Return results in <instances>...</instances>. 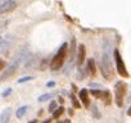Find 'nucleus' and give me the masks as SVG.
Wrapping results in <instances>:
<instances>
[{
    "label": "nucleus",
    "mask_w": 131,
    "mask_h": 123,
    "mask_svg": "<svg viewBox=\"0 0 131 123\" xmlns=\"http://www.w3.org/2000/svg\"><path fill=\"white\" fill-rule=\"evenodd\" d=\"M99 68H100L102 76L105 80L112 78V56H111V47L107 42L103 46V54L99 61Z\"/></svg>",
    "instance_id": "1"
},
{
    "label": "nucleus",
    "mask_w": 131,
    "mask_h": 123,
    "mask_svg": "<svg viewBox=\"0 0 131 123\" xmlns=\"http://www.w3.org/2000/svg\"><path fill=\"white\" fill-rule=\"evenodd\" d=\"M68 54V45L67 42L62 44V46L59 47L58 53L53 56L51 61H50V69L51 71H58L63 67L64 64V60H66V56H67Z\"/></svg>",
    "instance_id": "2"
},
{
    "label": "nucleus",
    "mask_w": 131,
    "mask_h": 123,
    "mask_svg": "<svg viewBox=\"0 0 131 123\" xmlns=\"http://www.w3.org/2000/svg\"><path fill=\"white\" fill-rule=\"evenodd\" d=\"M126 90H127V85L122 81H118L114 86V100L117 106H122L123 105V99L126 95Z\"/></svg>",
    "instance_id": "3"
},
{
    "label": "nucleus",
    "mask_w": 131,
    "mask_h": 123,
    "mask_svg": "<svg viewBox=\"0 0 131 123\" xmlns=\"http://www.w3.org/2000/svg\"><path fill=\"white\" fill-rule=\"evenodd\" d=\"M114 60H116V66H117L118 75L122 76V77H125V78H127L128 77V72L126 69L125 61H123V59H122V56H121V54H119L118 50H114Z\"/></svg>",
    "instance_id": "4"
},
{
    "label": "nucleus",
    "mask_w": 131,
    "mask_h": 123,
    "mask_svg": "<svg viewBox=\"0 0 131 123\" xmlns=\"http://www.w3.org/2000/svg\"><path fill=\"white\" fill-rule=\"evenodd\" d=\"M14 42V35L7 33L4 37L0 39V53H7V50L10 49V46Z\"/></svg>",
    "instance_id": "5"
},
{
    "label": "nucleus",
    "mask_w": 131,
    "mask_h": 123,
    "mask_svg": "<svg viewBox=\"0 0 131 123\" xmlns=\"http://www.w3.org/2000/svg\"><path fill=\"white\" fill-rule=\"evenodd\" d=\"M18 68H19V64L17 63V61H12L10 66L7 68V71H4V72L2 73V76H0V81L4 82V81L9 80L10 77H13V76L16 75V72H17Z\"/></svg>",
    "instance_id": "6"
},
{
    "label": "nucleus",
    "mask_w": 131,
    "mask_h": 123,
    "mask_svg": "<svg viewBox=\"0 0 131 123\" xmlns=\"http://www.w3.org/2000/svg\"><path fill=\"white\" fill-rule=\"evenodd\" d=\"M17 2L16 0H3L0 3V14H5L9 12H13L17 8Z\"/></svg>",
    "instance_id": "7"
},
{
    "label": "nucleus",
    "mask_w": 131,
    "mask_h": 123,
    "mask_svg": "<svg viewBox=\"0 0 131 123\" xmlns=\"http://www.w3.org/2000/svg\"><path fill=\"white\" fill-rule=\"evenodd\" d=\"M85 59H86V47L85 45H80L79 46V54H77V66L81 67L85 63Z\"/></svg>",
    "instance_id": "8"
},
{
    "label": "nucleus",
    "mask_w": 131,
    "mask_h": 123,
    "mask_svg": "<svg viewBox=\"0 0 131 123\" xmlns=\"http://www.w3.org/2000/svg\"><path fill=\"white\" fill-rule=\"evenodd\" d=\"M10 117H12V109L10 108H5L2 114H0V123H9L10 122Z\"/></svg>",
    "instance_id": "9"
},
{
    "label": "nucleus",
    "mask_w": 131,
    "mask_h": 123,
    "mask_svg": "<svg viewBox=\"0 0 131 123\" xmlns=\"http://www.w3.org/2000/svg\"><path fill=\"white\" fill-rule=\"evenodd\" d=\"M80 99L82 101V104L85 105V108H89L90 106V100H89V91L86 89H82L80 91Z\"/></svg>",
    "instance_id": "10"
},
{
    "label": "nucleus",
    "mask_w": 131,
    "mask_h": 123,
    "mask_svg": "<svg viewBox=\"0 0 131 123\" xmlns=\"http://www.w3.org/2000/svg\"><path fill=\"white\" fill-rule=\"evenodd\" d=\"M88 72L89 75H91L93 77L96 73V66H95V60L94 59H89L88 60Z\"/></svg>",
    "instance_id": "11"
},
{
    "label": "nucleus",
    "mask_w": 131,
    "mask_h": 123,
    "mask_svg": "<svg viewBox=\"0 0 131 123\" xmlns=\"http://www.w3.org/2000/svg\"><path fill=\"white\" fill-rule=\"evenodd\" d=\"M28 110V106L27 105H23V106H21V108H18L17 109V112H16V115H17V118H22L25 114H26V112Z\"/></svg>",
    "instance_id": "12"
},
{
    "label": "nucleus",
    "mask_w": 131,
    "mask_h": 123,
    "mask_svg": "<svg viewBox=\"0 0 131 123\" xmlns=\"http://www.w3.org/2000/svg\"><path fill=\"white\" fill-rule=\"evenodd\" d=\"M75 53H76V40L72 39V40H71V49H70V56H71V60H73Z\"/></svg>",
    "instance_id": "13"
},
{
    "label": "nucleus",
    "mask_w": 131,
    "mask_h": 123,
    "mask_svg": "<svg viewBox=\"0 0 131 123\" xmlns=\"http://www.w3.org/2000/svg\"><path fill=\"white\" fill-rule=\"evenodd\" d=\"M63 112H64V108H63V106H60V108L55 109V110L53 112V118H54V119L59 118V117H60V115L63 114Z\"/></svg>",
    "instance_id": "14"
},
{
    "label": "nucleus",
    "mask_w": 131,
    "mask_h": 123,
    "mask_svg": "<svg viewBox=\"0 0 131 123\" xmlns=\"http://www.w3.org/2000/svg\"><path fill=\"white\" fill-rule=\"evenodd\" d=\"M90 92H91V95H94L95 97H100V99H103V97H104V92H105V91H100V90H91Z\"/></svg>",
    "instance_id": "15"
},
{
    "label": "nucleus",
    "mask_w": 131,
    "mask_h": 123,
    "mask_svg": "<svg viewBox=\"0 0 131 123\" xmlns=\"http://www.w3.org/2000/svg\"><path fill=\"white\" fill-rule=\"evenodd\" d=\"M54 96V92H51V94H44V95H41V96H39V101L41 103V101H45V100H49V99H51Z\"/></svg>",
    "instance_id": "16"
},
{
    "label": "nucleus",
    "mask_w": 131,
    "mask_h": 123,
    "mask_svg": "<svg viewBox=\"0 0 131 123\" xmlns=\"http://www.w3.org/2000/svg\"><path fill=\"white\" fill-rule=\"evenodd\" d=\"M9 24V21L8 19H5V21H3V19H0V33H2L4 30H7V26Z\"/></svg>",
    "instance_id": "17"
},
{
    "label": "nucleus",
    "mask_w": 131,
    "mask_h": 123,
    "mask_svg": "<svg viewBox=\"0 0 131 123\" xmlns=\"http://www.w3.org/2000/svg\"><path fill=\"white\" fill-rule=\"evenodd\" d=\"M71 100H72V104H73V106H75V108H80V106H81V104L79 103L77 97H76L73 94H71Z\"/></svg>",
    "instance_id": "18"
},
{
    "label": "nucleus",
    "mask_w": 131,
    "mask_h": 123,
    "mask_svg": "<svg viewBox=\"0 0 131 123\" xmlns=\"http://www.w3.org/2000/svg\"><path fill=\"white\" fill-rule=\"evenodd\" d=\"M30 80H34V76H26V77H22V78L18 80V83H25V82H27V81H30Z\"/></svg>",
    "instance_id": "19"
},
{
    "label": "nucleus",
    "mask_w": 131,
    "mask_h": 123,
    "mask_svg": "<svg viewBox=\"0 0 131 123\" xmlns=\"http://www.w3.org/2000/svg\"><path fill=\"white\" fill-rule=\"evenodd\" d=\"M55 108H57V101H51L49 104V112H54Z\"/></svg>",
    "instance_id": "20"
},
{
    "label": "nucleus",
    "mask_w": 131,
    "mask_h": 123,
    "mask_svg": "<svg viewBox=\"0 0 131 123\" xmlns=\"http://www.w3.org/2000/svg\"><path fill=\"white\" fill-rule=\"evenodd\" d=\"M5 66H7V63H5L3 59H0V72H2V71L5 68Z\"/></svg>",
    "instance_id": "21"
},
{
    "label": "nucleus",
    "mask_w": 131,
    "mask_h": 123,
    "mask_svg": "<svg viewBox=\"0 0 131 123\" xmlns=\"http://www.w3.org/2000/svg\"><path fill=\"white\" fill-rule=\"evenodd\" d=\"M10 94H12V89L9 87V89H7V90L3 92V96H4V97H7V96H8V95H10Z\"/></svg>",
    "instance_id": "22"
},
{
    "label": "nucleus",
    "mask_w": 131,
    "mask_h": 123,
    "mask_svg": "<svg viewBox=\"0 0 131 123\" xmlns=\"http://www.w3.org/2000/svg\"><path fill=\"white\" fill-rule=\"evenodd\" d=\"M93 113H94V115H95L96 118H99V113H98V108H96L95 105H93Z\"/></svg>",
    "instance_id": "23"
},
{
    "label": "nucleus",
    "mask_w": 131,
    "mask_h": 123,
    "mask_svg": "<svg viewBox=\"0 0 131 123\" xmlns=\"http://www.w3.org/2000/svg\"><path fill=\"white\" fill-rule=\"evenodd\" d=\"M54 85H55V82H48V83H46V86H48V87H53Z\"/></svg>",
    "instance_id": "24"
},
{
    "label": "nucleus",
    "mask_w": 131,
    "mask_h": 123,
    "mask_svg": "<svg viewBox=\"0 0 131 123\" xmlns=\"http://www.w3.org/2000/svg\"><path fill=\"white\" fill-rule=\"evenodd\" d=\"M58 101H59L60 104H63V103H64V99H63L62 96H59V97H58Z\"/></svg>",
    "instance_id": "25"
},
{
    "label": "nucleus",
    "mask_w": 131,
    "mask_h": 123,
    "mask_svg": "<svg viewBox=\"0 0 131 123\" xmlns=\"http://www.w3.org/2000/svg\"><path fill=\"white\" fill-rule=\"evenodd\" d=\"M59 123H71V122H70V119H66V120H63V122H59Z\"/></svg>",
    "instance_id": "26"
},
{
    "label": "nucleus",
    "mask_w": 131,
    "mask_h": 123,
    "mask_svg": "<svg viewBox=\"0 0 131 123\" xmlns=\"http://www.w3.org/2000/svg\"><path fill=\"white\" fill-rule=\"evenodd\" d=\"M127 114H128V115H130V117H131V106H130V108H128V110H127Z\"/></svg>",
    "instance_id": "27"
},
{
    "label": "nucleus",
    "mask_w": 131,
    "mask_h": 123,
    "mask_svg": "<svg viewBox=\"0 0 131 123\" xmlns=\"http://www.w3.org/2000/svg\"><path fill=\"white\" fill-rule=\"evenodd\" d=\"M68 114H70V115H72V114H73V112H72V109H71V108H70V110H68Z\"/></svg>",
    "instance_id": "28"
},
{
    "label": "nucleus",
    "mask_w": 131,
    "mask_h": 123,
    "mask_svg": "<svg viewBox=\"0 0 131 123\" xmlns=\"http://www.w3.org/2000/svg\"><path fill=\"white\" fill-rule=\"evenodd\" d=\"M51 122V119H46V120H44V123H50Z\"/></svg>",
    "instance_id": "29"
},
{
    "label": "nucleus",
    "mask_w": 131,
    "mask_h": 123,
    "mask_svg": "<svg viewBox=\"0 0 131 123\" xmlns=\"http://www.w3.org/2000/svg\"><path fill=\"white\" fill-rule=\"evenodd\" d=\"M28 123H37V120L35 119V120H31V122H28Z\"/></svg>",
    "instance_id": "30"
},
{
    "label": "nucleus",
    "mask_w": 131,
    "mask_h": 123,
    "mask_svg": "<svg viewBox=\"0 0 131 123\" xmlns=\"http://www.w3.org/2000/svg\"><path fill=\"white\" fill-rule=\"evenodd\" d=\"M0 39H2V37H0Z\"/></svg>",
    "instance_id": "31"
}]
</instances>
